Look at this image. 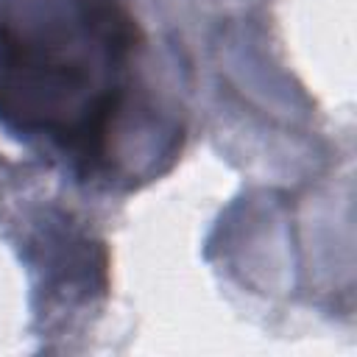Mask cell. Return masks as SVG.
<instances>
[{
	"instance_id": "cell-1",
	"label": "cell",
	"mask_w": 357,
	"mask_h": 357,
	"mask_svg": "<svg viewBox=\"0 0 357 357\" xmlns=\"http://www.w3.org/2000/svg\"><path fill=\"white\" fill-rule=\"evenodd\" d=\"M28 17L0 20V114L75 159H106L137 47L131 17L114 0H47Z\"/></svg>"
}]
</instances>
